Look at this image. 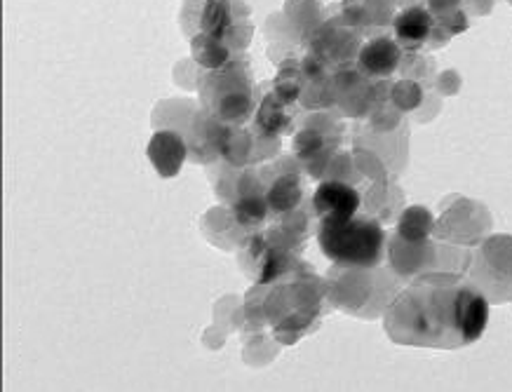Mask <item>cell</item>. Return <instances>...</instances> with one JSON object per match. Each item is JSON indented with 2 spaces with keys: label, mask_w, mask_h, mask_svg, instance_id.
Returning <instances> with one entry per match:
<instances>
[{
  "label": "cell",
  "mask_w": 512,
  "mask_h": 392,
  "mask_svg": "<svg viewBox=\"0 0 512 392\" xmlns=\"http://www.w3.org/2000/svg\"><path fill=\"white\" fill-rule=\"evenodd\" d=\"M489 303L480 289L451 273L416 277L383 315L388 336L400 346L463 348L480 341Z\"/></svg>",
  "instance_id": "6da1fadb"
},
{
  "label": "cell",
  "mask_w": 512,
  "mask_h": 392,
  "mask_svg": "<svg viewBox=\"0 0 512 392\" xmlns=\"http://www.w3.org/2000/svg\"><path fill=\"white\" fill-rule=\"evenodd\" d=\"M195 22L191 52L207 71L235 62L252 40V12L240 0H202Z\"/></svg>",
  "instance_id": "7a4b0ae2"
},
{
  "label": "cell",
  "mask_w": 512,
  "mask_h": 392,
  "mask_svg": "<svg viewBox=\"0 0 512 392\" xmlns=\"http://www.w3.org/2000/svg\"><path fill=\"white\" fill-rule=\"evenodd\" d=\"M320 252L339 268L369 270L386 259V231L372 216L320 221Z\"/></svg>",
  "instance_id": "3957f363"
},
{
  "label": "cell",
  "mask_w": 512,
  "mask_h": 392,
  "mask_svg": "<svg viewBox=\"0 0 512 392\" xmlns=\"http://www.w3.org/2000/svg\"><path fill=\"white\" fill-rule=\"evenodd\" d=\"M198 94L202 108L228 127L247 123L252 116V80H249V69L242 59H235L221 69L207 71L198 85Z\"/></svg>",
  "instance_id": "277c9868"
},
{
  "label": "cell",
  "mask_w": 512,
  "mask_h": 392,
  "mask_svg": "<svg viewBox=\"0 0 512 392\" xmlns=\"http://www.w3.org/2000/svg\"><path fill=\"white\" fill-rule=\"evenodd\" d=\"M395 38L404 50H419L423 45L444 43V36L437 26L435 17L430 15L426 5L414 3L402 8L400 15L395 17Z\"/></svg>",
  "instance_id": "5b68a950"
},
{
  "label": "cell",
  "mask_w": 512,
  "mask_h": 392,
  "mask_svg": "<svg viewBox=\"0 0 512 392\" xmlns=\"http://www.w3.org/2000/svg\"><path fill=\"white\" fill-rule=\"evenodd\" d=\"M362 198L353 186L339 179H327L318 186L313 195V207L320 221H341L353 219L360 214Z\"/></svg>",
  "instance_id": "8992f818"
},
{
  "label": "cell",
  "mask_w": 512,
  "mask_h": 392,
  "mask_svg": "<svg viewBox=\"0 0 512 392\" xmlns=\"http://www.w3.org/2000/svg\"><path fill=\"white\" fill-rule=\"evenodd\" d=\"M148 160L163 179L177 177L188 158V144L177 130H158L148 141Z\"/></svg>",
  "instance_id": "52a82bcc"
},
{
  "label": "cell",
  "mask_w": 512,
  "mask_h": 392,
  "mask_svg": "<svg viewBox=\"0 0 512 392\" xmlns=\"http://www.w3.org/2000/svg\"><path fill=\"white\" fill-rule=\"evenodd\" d=\"M402 59V47L393 38H372L357 52V69L367 78L393 76Z\"/></svg>",
  "instance_id": "ba28073f"
},
{
  "label": "cell",
  "mask_w": 512,
  "mask_h": 392,
  "mask_svg": "<svg viewBox=\"0 0 512 392\" xmlns=\"http://www.w3.org/2000/svg\"><path fill=\"white\" fill-rule=\"evenodd\" d=\"M266 200H268V207H271V212L275 214L292 212L301 200L299 177H296L294 172L282 174V177L275 179L273 184L266 188Z\"/></svg>",
  "instance_id": "9c48e42d"
},
{
  "label": "cell",
  "mask_w": 512,
  "mask_h": 392,
  "mask_svg": "<svg viewBox=\"0 0 512 392\" xmlns=\"http://www.w3.org/2000/svg\"><path fill=\"white\" fill-rule=\"evenodd\" d=\"M256 191H259V188H249V193H242L233 205V216L242 228L261 226V223L268 219V212H271L266 195Z\"/></svg>",
  "instance_id": "30bf717a"
},
{
  "label": "cell",
  "mask_w": 512,
  "mask_h": 392,
  "mask_svg": "<svg viewBox=\"0 0 512 392\" xmlns=\"http://www.w3.org/2000/svg\"><path fill=\"white\" fill-rule=\"evenodd\" d=\"M430 231H433V216L426 207H409L397 226V235L409 245L426 240Z\"/></svg>",
  "instance_id": "8fae6325"
}]
</instances>
